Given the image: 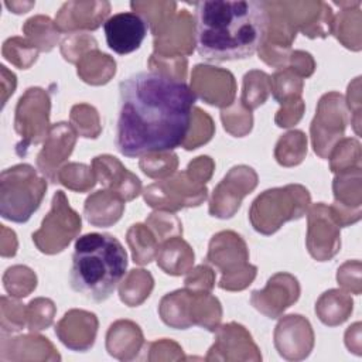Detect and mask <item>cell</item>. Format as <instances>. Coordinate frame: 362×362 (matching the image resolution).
Here are the masks:
<instances>
[{"instance_id":"obj_1","label":"cell","mask_w":362,"mask_h":362,"mask_svg":"<svg viewBox=\"0 0 362 362\" xmlns=\"http://www.w3.org/2000/svg\"><path fill=\"white\" fill-rule=\"evenodd\" d=\"M197 100L178 78L140 71L119 83L115 146L124 157L171 151L184 144Z\"/></svg>"},{"instance_id":"obj_2","label":"cell","mask_w":362,"mask_h":362,"mask_svg":"<svg viewBox=\"0 0 362 362\" xmlns=\"http://www.w3.org/2000/svg\"><path fill=\"white\" fill-rule=\"evenodd\" d=\"M269 7L257 0H204L195 3V44L209 62L252 57L267 35Z\"/></svg>"},{"instance_id":"obj_3","label":"cell","mask_w":362,"mask_h":362,"mask_svg":"<svg viewBox=\"0 0 362 362\" xmlns=\"http://www.w3.org/2000/svg\"><path fill=\"white\" fill-rule=\"evenodd\" d=\"M127 269V253L110 233H86L76 239L69 286L86 298L102 303L116 290Z\"/></svg>"},{"instance_id":"obj_4","label":"cell","mask_w":362,"mask_h":362,"mask_svg":"<svg viewBox=\"0 0 362 362\" xmlns=\"http://www.w3.org/2000/svg\"><path fill=\"white\" fill-rule=\"evenodd\" d=\"M47 182L28 164H18L1 173V216L13 222H27L38 209Z\"/></svg>"},{"instance_id":"obj_5","label":"cell","mask_w":362,"mask_h":362,"mask_svg":"<svg viewBox=\"0 0 362 362\" xmlns=\"http://www.w3.org/2000/svg\"><path fill=\"white\" fill-rule=\"evenodd\" d=\"M103 30L107 47L119 55H126L140 48L148 33V21L136 11H123L110 16Z\"/></svg>"}]
</instances>
